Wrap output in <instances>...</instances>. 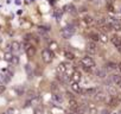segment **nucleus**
I'll list each match as a JSON object with an SVG mask.
<instances>
[{
    "mask_svg": "<svg viewBox=\"0 0 121 114\" xmlns=\"http://www.w3.org/2000/svg\"><path fill=\"white\" fill-rule=\"evenodd\" d=\"M5 114H16V109H14V108H9V109L5 112Z\"/></svg>",
    "mask_w": 121,
    "mask_h": 114,
    "instance_id": "nucleus-29",
    "label": "nucleus"
},
{
    "mask_svg": "<svg viewBox=\"0 0 121 114\" xmlns=\"http://www.w3.org/2000/svg\"><path fill=\"white\" fill-rule=\"evenodd\" d=\"M90 38L93 39V40H99V33H90Z\"/></svg>",
    "mask_w": 121,
    "mask_h": 114,
    "instance_id": "nucleus-28",
    "label": "nucleus"
},
{
    "mask_svg": "<svg viewBox=\"0 0 121 114\" xmlns=\"http://www.w3.org/2000/svg\"><path fill=\"white\" fill-rule=\"evenodd\" d=\"M119 114H121V110H120V112H119Z\"/></svg>",
    "mask_w": 121,
    "mask_h": 114,
    "instance_id": "nucleus-38",
    "label": "nucleus"
},
{
    "mask_svg": "<svg viewBox=\"0 0 121 114\" xmlns=\"http://www.w3.org/2000/svg\"><path fill=\"white\" fill-rule=\"evenodd\" d=\"M93 96H94V99H95L96 101H99V102H103V101H106V94H104L103 92L99 90V89H97V92H96Z\"/></svg>",
    "mask_w": 121,
    "mask_h": 114,
    "instance_id": "nucleus-7",
    "label": "nucleus"
},
{
    "mask_svg": "<svg viewBox=\"0 0 121 114\" xmlns=\"http://www.w3.org/2000/svg\"><path fill=\"white\" fill-rule=\"evenodd\" d=\"M112 82L114 84H120L121 83V75H119V74L112 75Z\"/></svg>",
    "mask_w": 121,
    "mask_h": 114,
    "instance_id": "nucleus-16",
    "label": "nucleus"
},
{
    "mask_svg": "<svg viewBox=\"0 0 121 114\" xmlns=\"http://www.w3.org/2000/svg\"><path fill=\"white\" fill-rule=\"evenodd\" d=\"M107 9H108V11H110V12L113 11V6H112V5H108V4H107Z\"/></svg>",
    "mask_w": 121,
    "mask_h": 114,
    "instance_id": "nucleus-34",
    "label": "nucleus"
},
{
    "mask_svg": "<svg viewBox=\"0 0 121 114\" xmlns=\"http://www.w3.org/2000/svg\"><path fill=\"white\" fill-rule=\"evenodd\" d=\"M5 89H6V88H5V86H4V84H0V94L4 93V92H5Z\"/></svg>",
    "mask_w": 121,
    "mask_h": 114,
    "instance_id": "nucleus-33",
    "label": "nucleus"
},
{
    "mask_svg": "<svg viewBox=\"0 0 121 114\" xmlns=\"http://www.w3.org/2000/svg\"><path fill=\"white\" fill-rule=\"evenodd\" d=\"M83 22H84L86 24H91V23H93V17L86 16V17H83Z\"/></svg>",
    "mask_w": 121,
    "mask_h": 114,
    "instance_id": "nucleus-22",
    "label": "nucleus"
},
{
    "mask_svg": "<svg viewBox=\"0 0 121 114\" xmlns=\"http://www.w3.org/2000/svg\"><path fill=\"white\" fill-rule=\"evenodd\" d=\"M114 4V0H108V5H113Z\"/></svg>",
    "mask_w": 121,
    "mask_h": 114,
    "instance_id": "nucleus-35",
    "label": "nucleus"
},
{
    "mask_svg": "<svg viewBox=\"0 0 121 114\" xmlns=\"http://www.w3.org/2000/svg\"><path fill=\"white\" fill-rule=\"evenodd\" d=\"M75 26L74 25H68L65 27H63L62 30H60V36H62L64 39H69L74 33H75Z\"/></svg>",
    "mask_w": 121,
    "mask_h": 114,
    "instance_id": "nucleus-2",
    "label": "nucleus"
},
{
    "mask_svg": "<svg viewBox=\"0 0 121 114\" xmlns=\"http://www.w3.org/2000/svg\"><path fill=\"white\" fill-rule=\"evenodd\" d=\"M51 89H52L53 92H57V90H58V86H57V83L53 82V83L51 84Z\"/></svg>",
    "mask_w": 121,
    "mask_h": 114,
    "instance_id": "nucleus-30",
    "label": "nucleus"
},
{
    "mask_svg": "<svg viewBox=\"0 0 121 114\" xmlns=\"http://www.w3.org/2000/svg\"><path fill=\"white\" fill-rule=\"evenodd\" d=\"M68 114H77V113H76L75 110H71V112H70V113H68Z\"/></svg>",
    "mask_w": 121,
    "mask_h": 114,
    "instance_id": "nucleus-36",
    "label": "nucleus"
},
{
    "mask_svg": "<svg viewBox=\"0 0 121 114\" xmlns=\"http://www.w3.org/2000/svg\"><path fill=\"white\" fill-rule=\"evenodd\" d=\"M18 62H19V58H18L17 56H14V55H13L12 60H11V63H13V64H18Z\"/></svg>",
    "mask_w": 121,
    "mask_h": 114,
    "instance_id": "nucleus-27",
    "label": "nucleus"
},
{
    "mask_svg": "<svg viewBox=\"0 0 121 114\" xmlns=\"http://www.w3.org/2000/svg\"><path fill=\"white\" fill-rule=\"evenodd\" d=\"M117 68H119V70H120V73H121V63H119V66H117Z\"/></svg>",
    "mask_w": 121,
    "mask_h": 114,
    "instance_id": "nucleus-37",
    "label": "nucleus"
},
{
    "mask_svg": "<svg viewBox=\"0 0 121 114\" xmlns=\"http://www.w3.org/2000/svg\"><path fill=\"white\" fill-rule=\"evenodd\" d=\"M64 56H65V58H67V60H70V61L75 58L74 53H73V52H70V51H68V50H67V51L64 52Z\"/></svg>",
    "mask_w": 121,
    "mask_h": 114,
    "instance_id": "nucleus-20",
    "label": "nucleus"
},
{
    "mask_svg": "<svg viewBox=\"0 0 121 114\" xmlns=\"http://www.w3.org/2000/svg\"><path fill=\"white\" fill-rule=\"evenodd\" d=\"M119 86H120V88H121V83H120V84H119Z\"/></svg>",
    "mask_w": 121,
    "mask_h": 114,
    "instance_id": "nucleus-39",
    "label": "nucleus"
},
{
    "mask_svg": "<svg viewBox=\"0 0 121 114\" xmlns=\"http://www.w3.org/2000/svg\"><path fill=\"white\" fill-rule=\"evenodd\" d=\"M10 46H11V51H12V53H19L20 52V50H22V44L20 43H18V42H12L11 44H10Z\"/></svg>",
    "mask_w": 121,
    "mask_h": 114,
    "instance_id": "nucleus-6",
    "label": "nucleus"
},
{
    "mask_svg": "<svg viewBox=\"0 0 121 114\" xmlns=\"http://www.w3.org/2000/svg\"><path fill=\"white\" fill-rule=\"evenodd\" d=\"M110 26H112V29H114L115 31H121V25H120L117 22H114Z\"/></svg>",
    "mask_w": 121,
    "mask_h": 114,
    "instance_id": "nucleus-21",
    "label": "nucleus"
},
{
    "mask_svg": "<svg viewBox=\"0 0 121 114\" xmlns=\"http://www.w3.org/2000/svg\"><path fill=\"white\" fill-rule=\"evenodd\" d=\"M112 43L114 44V46L121 52V38L119 37V36H116V35H114L113 37H112Z\"/></svg>",
    "mask_w": 121,
    "mask_h": 114,
    "instance_id": "nucleus-8",
    "label": "nucleus"
},
{
    "mask_svg": "<svg viewBox=\"0 0 121 114\" xmlns=\"http://www.w3.org/2000/svg\"><path fill=\"white\" fill-rule=\"evenodd\" d=\"M96 92H97L96 88H89V89H82L81 94H83V95H94Z\"/></svg>",
    "mask_w": 121,
    "mask_h": 114,
    "instance_id": "nucleus-14",
    "label": "nucleus"
},
{
    "mask_svg": "<svg viewBox=\"0 0 121 114\" xmlns=\"http://www.w3.org/2000/svg\"><path fill=\"white\" fill-rule=\"evenodd\" d=\"M49 50H51L52 52L55 51V50H57V43H55V42H51L50 43V49Z\"/></svg>",
    "mask_w": 121,
    "mask_h": 114,
    "instance_id": "nucleus-26",
    "label": "nucleus"
},
{
    "mask_svg": "<svg viewBox=\"0 0 121 114\" xmlns=\"http://www.w3.org/2000/svg\"><path fill=\"white\" fill-rule=\"evenodd\" d=\"M42 58H43V61L45 62V63H51L52 62V60H53V52L51 51V50H49V49H45V50H43L42 51Z\"/></svg>",
    "mask_w": 121,
    "mask_h": 114,
    "instance_id": "nucleus-3",
    "label": "nucleus"
},
{
    "mask_svg": "<svg viewBox=\"0 0 121 114\" xmlns=\"http://www.w3.org/2000/svg\"><path fill=\"white\" fill-rule=\"evenodd\" d=\"M53 100H55L56 102H62V101H63V97L60 96V95H58V94H55V95H53Z\"/></svg>",
    "mask_w": 121,
    "mask_h": 114,
    "instance_id": "nucleus-24",
    "label": "nucleus"
},
{
    "mask_svg": "<svg viewBox=\"0 0 121 114\" xmlns=\"http://www.w3.org/2000/svg\"><path fill=\"white\" fill-rule=\"evenodd\" d=\"M77 106H78V102L75 99H69V107L71 110H76Z\"/></svg>",
    "mask_w": 121,
    "mask_h": 114,
    "instance_id": "nucleus-15",
    "label": "nucleus"
},
{
    "mask_svg": "<svg viewBox=\"0 0 121 114\" xmlns=\"http://www.w3.org/2000/svg\"><path fill=\"white\" fill-rule=\"evenodd\" d=\"M99 40H101L102 43H107V42H108V38H107V36H106L104 33L99 32Z\"/></svg>",
    "mask_w": 121,
    "mask_h": 114,
    "instance_id": "nucleus-19",
    "label": "nucleus"
},
{
    "mask_svg": "<svg viewBox=\"0 0 121 114\" xmlns=\"http://www.w3.org/2000/svg\"><path fill=\"white\" fill-rule=\"evenodd\" d=\"M89 114H97V110H96V108H95V107H91V108H89Z\"/></svg>",
    "mask_w": 121,
    "mask_h": 114,
    "instance_id": "nucleus-31",
    "label": "nucleus"
},
{
    "mask_svg": "<svg viewBox=\"0 0 121 114\" xmlns=\"http://www.w3.org/2000/svg\"><path fill=\"white\" fill-rule=\"evenodd\" d=\"M70 79H71V82H76V83H78V82L81 81V79H82V74H81L78 70H75V71L71 74Z\"/></svg>",
    "mask_w": 121,
    "mask_h": 114,
    "instance_id": "nucleus-9",
    "label": "nucleus"
},
{
    "mask_svg": "<svg viewBox=\"0 0 121 114\" xmlns=\"http://www.w3.org/2000/svg\"><path fill=\"white\" fill-rule=\"evenodd\" d=\"M101 114H112V113H110L107 108H104V109H102V110H101Z\"/></svg>",
    "mask_w": 121,
    "mask_h": 114,
    "instance_id": "nucleus-32",
    "label": "nucleus"
},
{
    "mask_svg": "<svg viewBox=\"0 0 121 114\" xmlns=\"http://www.w3.org/2000/svg\"><path fill=\"white\" fill-rule=\"evenodd\" d=\"M68 9H69V12H70L71 14H76V13H77V11H76V9H75L74 5H69Z\"/></svg>",
    "mask_w": 121,
    "mask_h": 114,
    "instance_id": "nucleus-25",
    "label": "nucleus"
},
{
    "mask_svg": "<svg viewBox=\"0 0 121 114\" xmlns=\"http://www.w3.org/2000/svg\"><path fill=\"white\" fill-rule=\"evenodd\" d=\"M3 114H5V113H3Z\"/></svg>",
    "mask_w": 121,
    "mask_h": 114,
    "instance_id": "nucleus-40",
    "label": "nucleus"
},
{
    "mask_svg": "<svg viewBox=\"0 0 121 114\" xmlns=\"http://www.w3.org/2000/svg\"><path fill=\"white\" fill-rule=\"evenodd\" d=\"M71 88H73V90H74L75 93H77V94H81V90H82V88L78 86V83H76V82H71Z\"/></svg>",
    "mask_w": 121,
    "mask_h": 114,
    "instance_id": "nucleus-17",
    "label": "nucleus"
},
{
    "mask_svg": "<svg viewBox=\"0 0 121 114\" xmlns=\"http://www.w3.org/2000/svg\"><path fill=\"white\" fill-rule=\"evenodd\" d=\"M25 51H26V53H27V56L29 57H33L35 55H36V48L32 45V44H30V43H25Z\"/></svg>",
    "mask_w": 121,
    "mask_h": 114,
    "instance_id": "nucleus-5",
    "label": "nucleus"
},
{
    "mask_svg": "<svg viewBox=\"0 0 121 114\" xmlns=\"http://www.w3.org/2000/svg\"><path fill=\"white\" fill-rule=\"evenodd\" d=\"M117 68V64L116 63H113V62H108L107 64H106V69L109 71V70H115Z\"/></svg>",
    "mask_w": 121,
    "mask_h": 114,
    "instance_id": "nucleus-18",
    "label": "nucleus"
},
{
    "mask_svg": "<svg viewBox=\"0 0 121 114\" xmlns=\"http://www.w3.org/2000/svg\"><path fill=\"white\" fill-rule=\"evenodd\" d=\"M99 30H100L101 33H106V32H109V31L112 30V26H110V24H108V23L106 22V23L99 25Z\"/></svg>",
    "mask_w": 121,
    "mask_h": 114,
    "instance_id": "nucleus-10",
    "label": "nucleus"
},
{
    "mask_svg": "<svg viewBox=\"0 0 121 114\" xmlns=\"http://www.w3.org/2000/svg\"><path fill=\"white\" fill-rule=\"evenodd\" d=\"M95 75H96V77H99V79H104V77L107 76V71H106L104 69H96Z\"/></svg>",
    "mask_w": 121,
    "mask_h": 114,
    "instance_id": "nucleus-13",
    "label": "nucleus"
},
{
    "mask_svg": "<svg viewBox=\"0 0 121 114\" xmlns=\"http://www.w3.org/2000/svg\"><path fill=\"white\" fill-rule=\"evenodd\" d=\"M87 50H88L89 53H95V52L97 51L96 44H95L94 42H88V43H87Z\"/></svg>",
    "mask_w": 121,
    "mask_h": 114,
    "instance_id": "nucleus-11",
    "label": "nucleus"
},
{
    "mask_svg": "<svg viewBox=\"0 0 121 114\" xmlns=\"http://www.w3.org/2000/svg\"><path fill=\"white\" fill-rule=\"evenodd\" d=\"M107 103L109 105V107H116L119 105V100H117L116 96H109Z\"/></svg>",
    "mask_w": 121,
    "mask_h": 114,
    "instance_id": "nucleus-12",
    "label": "nucleus"
},
{
    "mask_svg": "<svg viewBox=\"0 0 121 114\" xmlns=\"http://www.w3.org/2000/svg\"><path fill=\"white\" fill-rule=\"evenodd\" d=\"M80 63L83 66V68H84L87 71H89L90 69H93V68L95 67V61L91 58L90 56H84V57H82V60L80 61Z\"/></svg>",
    "mask_w": 121,
    "mask_h": 114,
    "instance_id": "nucleus-1",
    "label": "nucleus"
},
{
    "mask_svg": "<svg viewBox=\"0 0 121 114\" xmlns=\"http://www.w3.org/2000/svg\"><path fill=\"white\" fill-rule=\"evenodd\" d=\"M69 68H70V66H69L68 63H60V64L57 67V73H58V75H67Z\"/></svg>",
    "mask_w": 121,
    "mask_h": 114,
    "instance_id": "nucleus-4",
    "label": "nucleus"
},
{
    "mask_svg": "<svg viewBox=\"0 0 121 114\" xmlns=\"http://www.w3.org/2000/svg\"><path fill=\"white\" fill-rule=\"evenodd\" d=\"M12 57H13V53H12V52H6V53H5V60H6V61L11 62Z\"/></svg>",
    "mask_w": 121,
    "mask_h": 114,
    "instance_id": "nucleus-23",
    "label": "nucleus"
}]
</instances>
